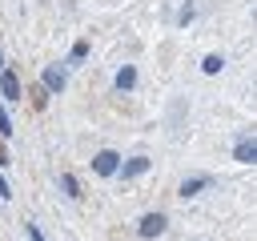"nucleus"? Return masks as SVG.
Wrapping results in <instances>:
<instances>
[{
  "instance_id": "obj_10",
  "label": "nucleus",
  "mask_w": 257,
  "mask_h": 241,
  "mask_svg": "<svg viewBox=\"0 0 257 241\" xmlns=\"http://www.w3.org/2000/svg\"><path fill=\"white\" fill-rule=\"evenodd\" d=\"M221 64H225V60H221V56H217V52H213V56H205V60H201V68H205V72H209V76H217V72H221Z\"/></svg>"
},
{
  "instance_id": "obj_11",
  "label": "nucleus",
  "mask_w": 257,
  "mask_h": 241,
  "mask_svg": "<svg viewBox=\"0 0 257 241\" xmlns=\"http://www.w3.org/2000/svg\"><path fill=\"white\" fill-rule=\"evenodd\" d=\"M0 137H12V116H8L4 104H0Z\"/></svg>"
},
{
  "instance_id": "obj_8",
  "label": "nucleus",
  "mask_w": 257,
  "mask_h": 241,
  "mask_svg": "<svg viewBox=\"0 0 257 241\" xmlns=\"http://www.w3.org/2000/svg\"><path fill=\"white\" fill-rule=\"evenodd\" d=\"M205 185H209V177H189V181H181V197H197Z\"/></svg>"
},
{
  "instance_id": "obj_5",
  "label": "nucleus",
  "mask_w": 257,
  "mask_h": 241,
  "mask_svg": "<svg viewBox=\"0 0 257 241\" xmlns=\"http://www.w3.org/2000/svg\"><path fill=\"white\" fill-rule=\"evenodd\" d=\"M116 173H120V177H141V173H149V157H133V161H124V165H116Z\"/></svg>"
},
{
  "instance_id": "obj_2",
  "label": "nucleus",
  "mask_w": 257,
  "mask_h": 241,
  "mask_svg": "<svg viewBox=\"0 0 257 241\" xmlns=\"http://www.w3.org/2000/svg\"><path fill=\"white\" fill-rule=\"evenodd\" d=\"M116 165H120V157H116L112 149H100V153L92 157V173H100V177H112Z\"/></svg>"
},
{
  "instance_id": "obj_6",
  "label": "nucleus",
  "mask_w": 257,
  "mask_h": 241,
  "mask_svg": "<svg viewBox=\"0 0 257 241\" xmlns=\"http://www.w3.org/2000/svg\"><path fill=\"white\" fill-rule=\"evenodd\" d=\"M233 157H237L241 165H253V161H257V145H253V141H237V149H233Z\"/></svg>"
},
{
  "instance_id": "obj_15",
  "label": "nucleus",
  "mask_w": 257,
  "mask_h": 241,
  "mask_svg": "<svg viewBox=\"0 0 257 241\" xmlns=\"http://www.w3.org/2000/svg\"><path fill=\"white\" fill-rule=\"evenodd\" d=\"M0 68H4V52H0Z\"/></svg>"
},
{
  "instance_id": "obj_13",
  "label": "nucleus",
  "mask_w": 257,
  "mask_h": 241,
  "mask_svg": "<svg viewBox=\"0 0 257 241\" xmlns=\"http://www.w3.org/2000/svg\"><path fill=\"white\" fill-rule=\"evenodd\" d=\"M24 229H28V241H44V233H40V229H36V225H32V221H28V225H24Z\"/></svg>"
},
{
  "instance_id": "obj_7",
  "label": "nucleus",
  "mask_w": 257,
  "mask_h": 241,
  "mask_svg": "<svg viewBox=\"0 0 257 241\" xmlns=\"http://www.w3.org/2000/svg\"><path fill=\"white\" fill-rule=\"evenodd\" d=\"M112 84H116V88H120V92H128V88H133V84H137V68H133V64H124V68H120V72H116V80H112Z\"/></svg>"
},
{
  "instance_id": "obj_12",
  "label": "nucleus",
  "mask_w": 257,
  "mask_h": 241,
  "mask_svg": "<svg viewBox=\"0 0 257 241\" xmlns=\"http://www.w3.org/2000/svg\"><path fill=\"white\" fill-rule=\"evenodd\" d=\"M84 56H88V44H84V40H80V44H72V64H76V60H84Z\"/></svg>"
},
{
  "instance_id": "obj_3",
  "label": "nucleus",
  "mask_w": 257,
  "mask_h": 241,
  "mask_svg": "<svg viewBox=\"0 0 257 241\" xmlns=\"http://www.w3.org/2000/svg\"><path fill=\"white\" fill-rule=\"evenodd\" d=\"M40 80H44V88H48V92H60V88L68 84V76H64V68H56V64H48V68L40 72Z\"/></svg>"
},
{
  "instance_id": "obj_9",
  "label": "nucleus",
  "mask_w": 257,
  "mask_h": 241,
  "mask_svg": "<svg viewBox=\"0 0 257 241\" xmlns=\"http://www.w3.org/2000/svg\"><path fill=\"white\" fill-rule=\"evenodd\" d=\"M60 189H64L68 197H80V185H76V177H72V173H60Z\"/></svg>"
},
{
  "instance_id": "obj_1",
  "label": "nucleus",
  "mask_w": 257,
  "mask_h": 241,
  "mask_svg": "<svg viewBox=\"0 0 257 241\" xmlns=\"http://www.w3.org/2000/svg\"><path fill=\"white\" fill-rule=\"evenodd\" d=\"M165 225H169V221H165V213H145L137 233H141L145 241H153V237H161V233H165Z\"/></svg>"
},
{
  "instance_id": "obj_4",
  "label": "nucleus",
  "mask_w": 257,
  "mask_h": 241,
  "mask_svg": "<svg viewBox=\"0 0 257 241\" xmlns=\"http://www.w3.org/2000/svg\"><path fill=\"white\" fill-rule=\"evenodd\" d=\"M0 96H4V100H20V80H16V72H8V68H0Z\"/></svg>"
},
{
  "instance_id": "obj_14",
  "label": "nucleus",
  "mask_w": 257,
  "mask_h": 241,
  "mask_svg": "<svg viewBox=\"0 0 257 241\" xmlns=\"http://www.w3.org/2000/svg\"><path fill=\"white\" fill-rule=\"evenodd\" d=\"M0 197H4V201L12 197V189H8V181H4V173H0Z\"/></svg>"
}]
</instances>
